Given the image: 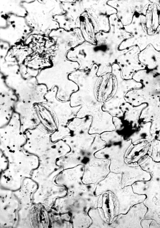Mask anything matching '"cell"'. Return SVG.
<instances>
[{"instance_id":"cell-1","label":"cell","mask_w":160,"mask_h":228,"mask_svg":"<svg viewBox=\"0 0 160 228\" xmlns=\"http://www.w3.org/2000/svg\"><path fill=\"white\" fill-rule=\"evenodd\" d=\"M122 179L121 173L110 171L103 180L96 185L95 192L96 195L107 192L111 193L115 217L126 213L132 207L143 202L146 198L145 195L134 193L131 185L122 187Z\"/></svg>"},{"instance_id":"cell-2","label":"cell","mask_w":160,"mask_h":228,"mask_svg":"<svg viewBox=\"0 0 160 228\" xmlns=\"http://www.w3.org/2000/svg\"><path fill=\"white\" fill-rule=\"evenodd\" d=\"M132 79L142 87L127 91L124 96L126 102L137 106L160 100V71L145 68L135 73Z\"/></svg>"},{"instance_id":"cell-3","label":"cell","mask_w":160,"mask_h":228,"mask_svg":"<svg viewBox=\"0 0 160 228\" xmlns=\"http://www.w3.org/2000/svg\"><path fill=\"white\" fill-rule=\"evenodd\" d=\"M108 1H82L85 11L94 24L96 33L108 32L109 30V18L116 14V10L108 4Z\"/></svg>"},{"instance_id":"cell-4","label":"cell","mask_w":160,"mask_h":228,"mask_svg":"<svg viewBox=\"0 0 160 228\" xmlns=\"http://www.w3.org/2000/svg\"><path fill=\"white\" fill-rule=\"evenodd\" d=\"M109 23L110 28L108 32L100 31L96 34V44L118 49L123 41L133 36L125 30L116 14L110 16Z\"/></svg>"},{"instance_id":"cell-5","label":"cell","mask_w":160,"mask_h":228,"mask_svg":"<svg viewBox=\"0 0 160 228\" xmlns=\"http://www.w3.org/2000/svg\"><path fill=\"white\" fill-rule=\"evenodd\" d=\"M109 160L98 158L95 156L84 166L82 178L85 184H97L103 180L110 172Z\"/></svg>"},{"instance_id":"cell-6","label":"cell","mask_w":160,"mask_h":228,"mask_svg":"<svg viewBox=\"0 0 160 228\" xmlns=\"http://www.w3.org/2000/svg\"><path fill=\"white\" fill-rule=\"evenodd\" d=\"M147 211L143 202L132 207L125 214L117 215L110 224V228H142L141 222Z\"/></svg>"},{"instance_id":"cell-7","label":"cell","mask_w":160,"mask_h":228,"mask_svg":"<svg viewBox=\"0 0 160 228\" xmlns=\"http://www.w3.org/2000/svg\"><path fill=\"white\" fill-rule=\"evenodd\" d=\"M61 6L65 13L58 15L60 17V27L67 31L77 28L78 19L85 12L82 0L64 2L61 3Z\"/></svg>"},{"instance_id":"cell-8","label":"cell","mask_w":160,"mask_h":228,"mask_svg":"<svg viewBox=\"0 0 160 228\" xmlns=\"http://www.w3.org/2000/svg\"><path fill=\"white\" fill-rule=\"evenodd\" d=\"M117 88V81L115 75L111 73H106L98 79L94 87V94L97 100L105 102L115 94Z\"/></svg>"},{"instance_id":"cell-9","label":"cell","mask_w":160,"mask_h":228,"mask_svg":"<svg viewBox=\"0 0 160 228\" xmlns=\"http://www.w3.org/2000/svg\"><path fill=\"white\" fill-rule=\"evenodd\" d=\"M138 1H108V5L117 10L116 15L123 26L131 22L134 15L141 14L139 11Z\"/></svg>"},{"instance_id":"cell-10","label":"cell","mask_w":160,"mask_h":228,"mask_svg":"<svg viewBox=\"0 0 160 228\" xmlns=\"http://www.w3.org/2000/svg\"><path fill=\"white\" fill-rule=\"evenodd\" d=\"M97 134L89 133L68 137V144L71 150L83 156H94L92 146Z\"/></svg>"},{"instance_id":"cell-11","label":"cell","mask_w":160,"mask_h":228,"mask_svg":"<svg viewBox=\"0 0 160 228\" xmlns=\"http://www.w3.org/2000/svg\"><path fill=\"white\" fill-rule=\"evenodd\" d=\"M140 122L151 123V131L157 133L160 131V100H154L147 104L142 111Z\"/></svg>"},{"instance_id":"cell-12","label":"cell","mask_w":160,"mask_h":228,"mask_svg":"<svg viewBox=\"0 0 160 228\" xmlns=\"http://www.w3.org/2000/svg\"><path fill=\"white\" fill-rule=\"evenodd\" d=\"M136 193L144 195L146 199L156 198L160 201V181L152 178L147 181H138L132 185Z\"/></svg>"},{"instance_id":"cell-13","label":"cell","mask_w":160,"mask_h":228,"mask_svg":"<svg viewBox=\"0 0 160 228\" xmlns=\"http://www.w3.org/2000/svg\"><path fill=\"white\" fill-rule=\"evenodd\" d=\"M138 58L146 69L151 71H160V51L149 44L140 51Z\"/></svg>"},{"instance_id":"cell-14","label":"cell","mask_w":160,"mask_h":228,"mask_svg":"<svg viewBox=\"0 0 160 228\" xmlns=\"http://www.w3.org/2000/svg\"><path fill=\"white\" fill-rule=\"evenodd\" d=\"M126 103L125 106L122 110L123 115L120 118L131 129H137L140 123V118L142 111L147 104L134 106L128 103Z\"/></svg>"},{"instance_id":"cell-15","label":"cell","mask_w":160,"mask_h":228,"mask_svg":"<svg viewBox=\"0 0 160 228\" xmlns=\"http://www.w3.org/2000/svg\"><path fill=\"white\" fill-rule=\"evenodd\" d=\"M151 123L150 122H140L138 128L132 130L125 139L131 140L132 143L136 144L143 141L151 142L156 138L157 133L151 131Z\"/></svg>"},{"instance_id":"cell-16","label":"cell","mask_w":160,"mask_h":228,"mask_svg":"<svg viewBox=\"0 0 160 228\" xmlns=\"http://www.w3.org/2000/svg\"><path fill=\"white\" fill-rule=\"evenodd\" d=\"M77 28L80 30L85 41L92 44H96L97 33L95 26L91 17L86 11L78 19Z\"/></svg>"},{"instance_id":"cell-17","label":"cell","mask_w":160,"mask_h":228,"mask_svg":"<svg viewBox=\"0 0 160 228\" xmlns=\"http://www.w3.org/2000/svg\"><path fill=\"white\" fill-rule=\"evenodd\" d=\"M150 143L143 141L137 144H132L128 148L125 157L124 161L127 164L138 162L148 154Z\"/></svg>"},{"instance_id":"cell-18","label":"cell","mask_w":160,"mask_h":228,"mask_svg":"<svg viewBox=\"0 0 160 228\" xmlns=\"http://www.w3.org/2000/svg\"><path fill=\"white\" fill-rule=\"evenodd\" d=\"M32 225L35 227H48L51 221V211L42 206L35 207L31 214Z\"/></svg>"},{"instance_id":"cell-19","label":"cell","mask_w":160,"mask_h":228,"mask_svg":"<svg viewBox=\"0 0 160 228\" xmlns=\"http://www.w3.org/2000/svg\"><path fill=\"white\" fill-rule=\"evenodd\" d=\"M92 122L91 116L82 118L75 117L73 119L67 126L71 132V136L88 133Z\"/></svg>"},{"instance_id":"cell-20","label":"cell","mask_w":160,"mask_h":228,"mask_svg":"<svg viewBox=\"0 0 160 228\" xmlns=\"http://www.w3.org/2000/svg\"><path fill=\"white\" fill-rule=\"evenodd\" d=\"M138 163L143 170L150 174L151 178L160 181V161H155L147 155L140 159Z\"/></svg>"},{"instance_id":"cell-21","label":"cell","mask_w":160,"mask_h":228,"mask_svg":"<svg viewBox=\"0 0 160 228\" xmlns=\"http://www.w3.org/2000/svg\"><path fill=\"white\" fill-rule=\"evenodd\" d=\"M88 214L92 221L89 228H110V224L101 207L90 209Z\"/></svg>"},{"instance_id":"cell-22","label":"cell","mask_w":160,"mask_h":228,"mask_svg":"<svg viewBox=\"0 0 160 228\" xmlns=\"http://www.w3.org/2000/svg\"><path fill=\"white\" fill-rule=\"evenodd\" d=\"M147 208L145 218L156 221L160 228V201L156 198L152 199L146 198L143 202Z\"/></svg>"},{"instance_id":"cell-23","label":"cell","mask_w":160,"mask_h":228,"mask_svg":"<svg viewBox=\"0 0 160 228\" xmlns=\"http://www.w3.org/2000/svg\"><path fill=\"white\" fill-rule=\"evenodd\" d=\"M72 224L74 228H89L92 220L87 212H80L71 214Z\"/></svg>"},{"instance_id":"cell-24","label":"cell","mask_w":160,"mask_h":228,"mask_svg":"<svg viewBox=\"0 0 160 228\" xmlns=\"http://www.w3.org/2000/svg\"><path fill=\"white\" fill-rule=\"evenodd\" d=\"M100 135L101 139L106 142L107 145L115 144L125 140L115 130L104 132Z\"/></svg>"},{"instance_id":"cell-25","label":"cell","mask_w":160,"mask_h":228,"mask_svg":"<svg viewBox=\"0 0 160 228\" xmlns=\"http://www.w3.org/2000/svg\"><path fill=\"white\" fill-rule=\"evenodd\" d=\"M148 155L155 161H160V140L155 138L150 142Z\"/></svg>"},{"instance_id":"cell-26","label":"cell","mask_w":160,"mask_h":228,"mask_svg":"<svg viewBox=\"0 0 160 228\" xmlns=\"http://www.w3.org/2000/svg\"><path fill=\"white\" fill-rule=\"evenodd\" d=\"M152 220L144 218L141 222V225L142 228H150V224Z\"/></svg>"},{"instance_id":"cell-27","label":"cell","mask_w":160,"mask_h":228,"mask_svg":"<svg viewBox=\"0 0 160 228\" xmlns=\"http://www.w3.org/2000/svg\"><path fill=\"white\" fill-rule=\"evenodd\" d=\"M156 138L160 140V131L157 133Z\"/></svg>"}]
</instances>
